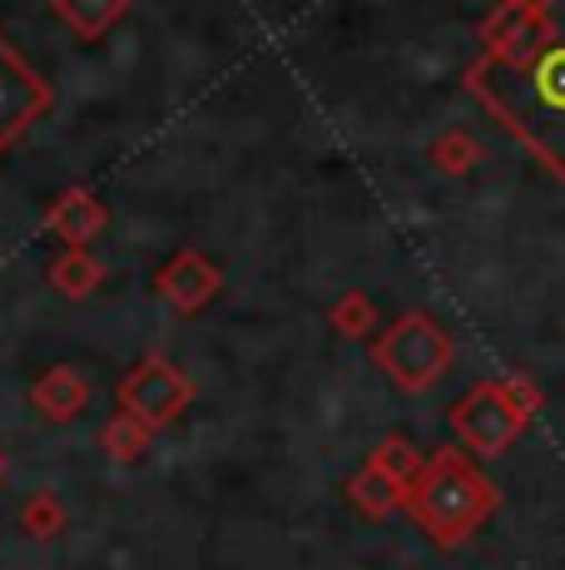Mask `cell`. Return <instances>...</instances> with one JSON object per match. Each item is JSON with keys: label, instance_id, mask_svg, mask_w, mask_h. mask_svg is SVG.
I'll return each mask as SVG.
<instances>
[{"label": "cell", "instance_id": "1", "mask_svg": "<svg viewBox=\"0 0 565 570\" xmlns=\"http://www.w3.org/2000/svg\"><path fill=\"white\" fill-rule=\"evenodd\" d=\"M476 100L565 179V0H551V36L526 60H476L466 70Z\"/></svg>", "mask_w": 565, "mask_h": 570}, {"label": "cell", "instance_id": "2", "mask_svg": "<svg viewBox=\"0 0 565 570\" xmlns=\"http://www.w3.org/2000/svg\"><path fill=\"white\" fill-rule=\"evenodd\" d=\"M502 507V491L486 476L482 466L472 462L466 446H437L422 466V476L412 481L407 491V517L427 535L432 546L452 551V546H466L486 521Z\"/></svg>", "mask_w": 565, "mask_h": 570}, {"label": "cell", "instance_id": "3", "mask_svg": "<svg viewBox=\"0 0 565 570\" xmlns=\"http://www.w3.org/2000/svg\"><path fill=\"white\" fill-rule=\"evenodd\" d=\"M541 412V387L531 377H486L476 387H466L462 397L452 402L447 422L452 436L466 446L472 456L492 462V456H506L516 446V436L526 432V422Z\"/></svg>", "mask_w": 565, "mask_h": 570}, {"label": "cell", "instance_id": "4", "mask_svg": "<svg viewBox=\"0 0 565 570\" xmlns=\"http://www.w3.org/2000/svg\"><path fill=\"white\" fill-rule=\"evenodd\" d=\"M452 333L437 323L432 313H402L397 323H387L383 333L373 337V363L397 382L402 392H427L447 377L452 367Z\"/></svg>", "mask_w": 565, "mask_h": 570}, {"label": "cell", "instance_id": "5", "mask_svg": "<svg viewBox=\"0 0 565 570\" xmlns=\"http://www.w3.org/2000/svg\"><path fill=\"white\" fill-rule=\"evenodd\" d=\"M115 397H119V412H129V416H139L145 426L165 432V426H174L184 412H189L194 382L184 377L165 353H145L135 367L125 372V377H119Z\"/></svg>", "mask_w": 565, "mask_h": 570}, {"label": "cell", "instance_id": "6", "mask_svg": "<svg viewBox=\"0 0 565 570\" xmlns=\"http://www.w3.org/2000/svg\"><path fill=\"white\" fill-rule=\"evenodd\" d=\"M50 109V85L20 60V50L0 36V149H10Z\"/></svg>", "mask_w": 565, "mask_h": 570}, {"label": "cell", "instance_id": "7", "mask_svg": "<svg viewBox=\"0 0 565 570\" xmlns=\"http://www.w3.org/2000/svg\"><path fill=\"white\" fill-rule=\"evenodd\" d=\"M551 36V0H496L482 20V55L486 60H526Z\"/></svg>", "mask_w": 565, "mask_h": 570}, {"label": "cell", "instance_id": "8", "mask_svg": "<svg viewBox=\"0 0 565 570\" xmlns=\"http://www.w3.org/2000/svg\"><path fill=\"white\" fill-rule=\"evenodd\" d=\"M224 288V273L214 268V258H204L199 248H179L174 258H165V268L155 273V293L169 303L174 313H204Z\"/></svg>", "mask_w": 565, "mask_h": 570}, {"label": "cell", "instance_id": "9", "mask_svg": "<svg viewBox=\"0 0 565 570\" xmlns=\"http://www.w3.org/2000/svg\"><path fill=\"white\" fill-rule=\"evenodd\" d=\"M90 402H95L90 377H85L80 367H70V363L46 367L36 382H30V407L46 416L50 426H70V422H80V416L90 412Z\"/></svg>", "mask_w": 565, "mask_h": 570}, {"label": "cell", "instance_id": "10", "mask_svg": "<svg viewBox=\"0 0 565 570\" xmlns=\"http://www.w3.org/2000/svg\"><path fill=\"white\" fill-rule=\"evenodd\" d=\"M105 228H110V208L95 199L85 184L65 189L60 199L46 208V234H56L65 248H90Z\"/></svg>", "mask_w": 565, "mask_h": 570}, {"label": "cell", "instance_id": "11", "mask_svg": "<svg viewBox=\"0 0 565 570\" xmlns=\"http://www.w3.org/2000/svg\"><path fill=\"white\" fill-rule=\"evenodd\" d=\"M46 278H50V288H56L60 298L85 303V298H90V293L105 283V263L95 258L90 248H60V254L50 258Z\"/></svg>", "mask_w": 565, "mask_h": 570}, {"label": "cell", "instance_id": "12", "mask_svg": "<svg viewBox=\"0 0 565 570\" xmlns=\"http://www.w3.org/2000/svg\"><path fill=\"white\" fill-rule=\"evenodd\" d=\"M347 501H353L363 517L383 521V517H393V511L407 507V487H397V481L387 476L383 466L363 462V466H357V476L347 481Z\"/></svg>", "mask_w": 565, "mask_h": 570}, {"label": "cell", "instance_id": "13", "mask_svg": "<svg viewBox=\"0 0 565 570\" xmlns=\"http://www.w3.org/2000/svg\"><path fill=\"white\" fill-rule=\"evenodd\" d=\"M56 16L80 40H100L105 30L129 16V0H56Z\"/></svg>", "mask_w": 565, "mask_h": 570}, {"label": "cell", "instance_id": "14", "mask_svg": "<svg viewBox=\"0 0 565 570\" xmlns=\"http://www.w3.org/2000/svg\"><path fill=\"white\" fill-rule=\"evenodd\" d=\"M149 436H155V426H145L139 416H129V412H115L110 422L100 426V452L110 456L115 466H135L139 456L149 452Z\"/></svg>", "mask_w": 565, "mask_h": 570}, {"label": "cell", "instance_id": "15", "mask_svg": "<svg viewBox=\"0 0 565 570\" xmlns=\"http://www.w3.org/2000/svg\"><path fill=\"white\" fill-rule=\"evenodd\" d=\"M367 462H373V466H383L387 476L397 481V487H407V491H412V481L422 476V466H427V456H422L417 446L407 442V436H383V442H377L373 452H367Z\"/></svg>", "mask_w": 565, "mask_h": 570}, {"label": "cell", "instance_id": "16", "mask_svg": "<svg viewBox=\"0 0 565 570\" xmlns=\"http://www.w3.org/2000/svg\"><path fill=\"white\" fill-rule=\"evenodd\" d=\"M65 525H70V511H65V501L56 491H36V497L20 507V531H26L30 541H56Z\"/></svg>", "mask_w": 565, "mask_h": 570}, {"label": "cell", "instance_id": "17", "mask_svg": "<svg viewBox=\"0 0 565 570\" xmlns=\"http://www.w3.org/2000/svg\"><path fill=\"white\" fill-rule=\"evenodd\" d=\"M427 155H432V164H437L442 174H452V179H462V174H472L476 164H482L486 149L476 145V139L466 135V129H447V135H442L437 145L427 149Z\"/></svg>", "mask_w": 565, "mask_h": 570}, {"label": "cell", "instance_id": "18", "mask_svg": "<svg viewBox=\"0 0 565 570\" xmlns=\"http://www.w3.org/2000/svg\"><path fill=\"white\" fill-rule=\"evenodd\" d=\"M333 327H338L343 337H373L377 333V303L367 298L363 288H353V293H343L338 303H333Z\"/></svg>", "mask_w": 565, "mask_h": 570}, {"label": "cell", "instance_id": "19", "mask_svg": "<svg viewBox=\"0 0 565 570\" xmlns=\"http://www.w3.org/2000/svg\"><path fill=\"white\" fill-rule=\"evenodd\" d=\"M0 471H6V462H0Z\"/></svg>", "mask_w": 565, "mask_h": 570}]
</instances>
